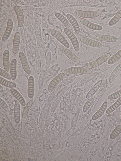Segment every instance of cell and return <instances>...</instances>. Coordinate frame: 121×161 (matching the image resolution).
<instances>
[{
    "instance_id": "6da1fadb",
    "label": "cell",
    "mask_w": 121,
    "mask_h": 161,
    "mask_svg": "<svg viewBox=\"0 0 121 161\" xmlns=\"http://www.w3.org/2000/svg\"><path fill=\"white\" fill-rule=\"evenodd\" d=\"M91 73V71L89 69L80 67H73L65 70L64 73L68 75L77 73L89 74Z\"/></svg>"
},
{
    "instance_id": "7a4b0ae2",
    "label": "cell",
    "mask_w": 121,
    "mask_h": 161,
    "mask_svg": "<svg viewBox=\"0 0 121 161\" xmlns=\"http://www.w3.org/2000/svg\"><path fill=\"white\" fill-rule=\"evenodd\" d=\"M49 33L57 40L66 48H69L70 45L67 40L59 31L53 29H50L48 30Z\"/></svg>"
},
{
    "instance_id": "3957f363",
    "label": "cell",
    "mask_w": 121,
    "mask_h": 161,
    "mask_svg": "<svg viewBox=\"0 0 121 161\" xmlns=\"http://www.w3.org/2000/svg\"><path fill=\"white\" fill-rule=\"evenodd\" d=\"M110 56L111 54L109 53L104 54L96 60L86 63L84 66V67L89 69L97 67L104 62Z\"/></svg>"
},
{
    "instance_id": "277c9868",
    "label": "cell",
    "mask_w": 121,
    "mask_h": 161,
    "mask_svg": "<svg viewBox=\"0 0 121 161\" xmlns=\"http://www.w3.org/2000/svg\"><path fill=\"white\" fill-rule=\"evenodd\" d=\"M101 13V11L99 10L86 11L77 10L75 12V13L77 15L85 18L96 17L100 15Z\"/></svg>"
},
{
    "instance_id": "5b68a950",
    "label": "cell",
    "mask_w": 121,
    "mask_h": 161,
    "mask_svg": "<svg viewBox=\"0 0 121 161\" xmlns=\"http://www.w3.org/2000/svg\"><path fill=\"white\" fill-rule=\"evenodd\" d=\"M64 30L70 40L75 50L78 51L79 50V46L78 41L76 36L72 31L66 28H65Z\"/></svg>"
},
{
    "instance_id": "8992f818",
    "label": "cell",
    "mask_w": 121,
    "mask_h": 161,
    "mask_svg": "<svg viewBox=\"0 0 121 161\" xmlns=\"http://www.w3.org/2000/svg\"><path fill=\"white\" fill-rule=\"evenodd\" d=\"M65 76L64 73H61L55 76L51 81L48 87V90L50 92H52L58 84L63 79Z\"/></svg>"
},
{
    "instance_id": "52a82bcc",
    "label": "cell",
    "mask_w": 121,
    "mask_h": 161,
    "mask_svg": "<svg viewBox=\"0 0 121 161\" xmlns=\"http://www.w3.org/2000/svg\"><path fill=\"white\" fill-rule=\"evenodd\" d=\"M59 49L63 54L72 60L76 62L80 61V60L79 58L64 46H60Z\"/></svg>"
},
{
    "instance_id": "ba28073f",
    "label": "cell",
    "mask_w": 121,
    "mask_h": 161,
    "mask_svg": "<svg viewBox=\"0 0 121 161\" xmlns=\"http://www.w3.org/2000/svg\"><path fill=\"white\" fill-rule=\"evenodd\" d=\"M35 93V80L32 76L28 78L27 84V94L30 98H33Z\"/></svg>"
},
{
    "instance_id": "9c48e42d",
    "label": "cell",
    "mask_w": 121,
    "mask_h": 161,
    "mask_svg": "<svg viewBox=\"0 0 121 161\" xmlns=\"http://www.w3.org/2000/svg\"><path fill=\"white\" fill-rule=\"evenodd\" d=\"M19 55L22 67L25 72L27 75H30L31 73V70L26 56L22 52L19 53Z\"/></svg>"
},
{
    "instance_id": "30bf717a",
    "label": "cell",
    "mask_w": 121,
    "mask_h": 161,
    "mask_svg": "<svg viewBox=\"0 0 121 161\" xmlns=\"http://www.w3.org/2000/svg\"><path fill=\"white\" fill-rule=\"evenodd\" d=\"M80 21L83 25L93 30H100L103 29V27L101 25L92 23L84 18H81Z\"/></svg>"
},
{
    "instance_id": "8fae6325",
    "label": "cell",
    "mask_w": 121,
    "mask_h": 161,
    "mask_svg": "<svg viewBox=\"0 0 121 161\" xmlns=\"http://www.w3.org/2000/svg\"><path fill=\"white\" fill-rule=\"evenodd\" d=\"M80 40L84 43L92 47H100L103 46L102 44L100 42L87 38L81 37Z\"/></svg>"
},
{
    "instance_id": "7c38bea8",
    "label": "cell",
    "mask_w": 121,
    "mask_h": 161,
    "mask_svg": "<svg viewBox=\"0 0 121 161\" xmlns=\"http://www.w3.org/2000/svg\"><path fill=\"white\" fill-rule=\"evenodd\" d=\"M13 26L12 20L9 19L8 21L6 30L3 35L2 40L3 42L6 41L8 39L12 31Z\"/></svg>"
},
{
    "instance_id": "4fadbf2b",
    "label": "cell",
    "mask_w": 121,
    "mask_h": 161,
    "mask_svg": "<svg viewBox=\"0 0 121 161\" xmlns=\"http://www.w3.org/2000/svg\"><path fill=\"white\" fill-rule=\"evenodd\" d=\"M66 16L68 21L72 25L75 33L77 34H79L80 27L76 20L73 16L69 14H67Z\"/></svg>"
},
{
    "instance_id": "5bb4252c",
    "label": "cell",
    "mask_w": 121,
    "mask_h": 161,
    "mask_svg": "<svg viewBox=\"0 0 121 161\" xmlns=\"http://www.w3.org/2000/svg\"><path fill=\"white\" fill-rule=\"evenodd\" d=\"M9 59V51L8 50H6L3 54V61L4 69V70L7 72L9 71L10 68Z\"/></svg>"
},
{
    "instance_id": "9a60e30c",
    "label": "cell",
    "mask_w": 121,
    "mask_h": 161,
    "mask_svg": "<svg viewBox=\"0 0 121 161\" xmlns=\"http://www.w3.org/2000/svg\"><path fill=\"white\" fill-rule=\"evenodd\" d=\"M17 62L16 59L14 58L12 60L10 63V74L11 78L13 80H15L17 77Z\"/></svg>"
},
{
    "instance_id": "2e32d148",
    "label": "cell",
    "mask_w": 121,
    "mask_h": 161,
    "mask_svg": "<svg viewBox=\"0 0 121 161\" xmlns=\"http://www.w3.org/2000/svg\"><path fill=\"white\" fill-rule=\"evenodd\" d=\"M14 9L17 16L18 25L19 27H22L23 25L24 20L23 12L20 7L17 6H15Z\"/></svg>"
},
{
    "instance_id": "e0dca14e",
    "label": "cell",
    "mask_w": 121,
    "mask_h": 161,
    "mask_svg": "<svg viewBox=\"0 0 121 161\" xmlns=\"http://www.w3.org/2000/svg\"><path fill=\"white\" fill-rule=\"evenodd\" d=\"M20 39V34L19 32H17L14 35L13 42V51L15 54L17 53L18 52L19 48Z\"/></svg>"
},
{
    "instance_id": "ac0fdd59",
    "label": "cell",
    "mask_w": 121,
    "mask_h": 161,
    "mask_svg": "<svg viewBox=\"0 0 121 161\" xmlns=\"http://www.w3.org/2000/svg\"><path fill=\"white\" fill-rule=\"evenodd\" d=\"M107 106V102H104L99 110L92 116V119L93 120H95L99 118L104 113Z\"/></svg>"
},
{
    "instance_id": "d6986e66",
    "label": "cell",
    "mask_w": 121,
    "mask_h": 161,
    "mask_svg": "<svg viewBox=\"0 0 121 161\" xmlns=\"http://www.w3.org/2000/svg\"><path fill=\"white\" fill-rule=\"evenodd\" d=\"M100 78L101 81V86L97 93L98 96H100L103 94L106 90L107 85V80L105 75L103 74H101L100 76Z\"/></svg>"
},
{
    "instance_id": "ffe728a7",
    "label": "cell",
    "mask_w": 121,
    "mask_h": 161,
    "mask_svg": "<svg viewBox=\"0 0 121 161\" xmlns=\"http://www.w3.org/2000/svg\"><path fill=\"white\" fill-rule=\"evenodd\" d=\"M55 15L66 28L69 30L72 29L73 27L72 25L65 16L60 13L57 12L55 13Z\"/></svg>"
},
{
    "instance_id": "44dd1931",
    "label": "cell",
    "mask_w": 121,
    "mask_h": 161,
    "mask_svg": "<svg viewBox=\"0 0 121 161\" xmlns=\"http://www.w3.org/2000/svg\"><path fill=\"white\" fill-rule=\"evenodd\" d=\"M10 91L14 97L19 102L22 106H25L26 103L22 95L16 89L13 88H11Z\"/></svg>"
},
{
    "instance_id": "7402d4cb",
    "label": "cell",
    "mask_w": 121,
    "mask_h": 161,
    "mask_svg": "<svg viewBox=\"0 0 121 161\" xmlns=\"http://www.w3.org/2000/svg\"><path fill=\"white\" fill-rule=\"evenodd\" d=\"M14 115L15 122L19 123L20 119V106L19 102L16 100L15 102L14 106Z\"/></svg>"
},
{
    "instance_id": "603a6c76",
    "label": "cell",
    "mask_w": 121,
    "mask_h": 161,
    "mask_svg": "<svg viewBox=\"0 0 121 161\" xmlns=\"http://www.w3.org/2000/svg\"><path fill=\"white\" fill-rule=\"evenodd\" d=\"M96 38L99 40L109 42H116L118 40L117 38L114 36L105 35H97Z\"/></svg>"
},
{
    "instance_id": "cb8c5ba5",
    "label": "cell",
    "mask_w": 121,
    "mask_h": 161,
    "mask_svg": "<svg viewBox=\"0 0 121 161\" xmlns=\"http://www.w3.org/2000/svg\"><path fill=\"white\" fill-rule=\"evenodd\" d=\"M97 96V94H95L89 98L83 107V111L84 112H86L89 110L96 99Z\"/></svg>"
},
{
    "instance_id": "d4e9b609",
    "label": "cell",
    "mask_w": 121,
    "mask_h": 161,
    "mask_svg": "<svg viewBox=\"0 0 121 161\" xmlns=\"http://www.w3.org/2000/svg\"><path fill=\"white\" fill-rule=\"evenodd\" d=\"M121 71V63L116 67L111 73L109 78V82L112 83L116 79Z\"/></svg>"
},
{
    "instance_id": "484cf974",
    "label": "cell",
    "mask_w": 121,
    "mask_h": 161,
    "mask_svg": "<svg viewBox=\"0 0 121 161\" xmlns=\"http://www.w3.org/2000/svg\"><path fill=\"white\" fill-rule=\"evenodd\" d=\"M101 83V80L97 82L87 93L86 97L87 99L89 98L95 94L100 86Z\"/></svg>"
},
{
    "instance_id": "4316f807",
    "label": "cell",
    "mask_w": 121,
    "mask_h": 161,
    "mask_svg": "<svg viewBox=\"0 0 121 161\" xmlns=\"http://www.w3.org/2000/svg\"><path fill=\"white\" fill-rule=\"evenodd\" d=\"M121 105V97L119 98L116 101L110 106L106 110L108 114L112 112Z\"/></svg>"
},
{
    "instance_id": "83f0119b",
    "label": "cell",
    "mask_w": 121,
    "mask_h": 161,
    "mask_svg": "<svg viewBox=\"0 0 121 161\" xmlns=\"http://www.w3.org/2000/svg\"><path fill=\"white\" fill-rule=\"evenodd\" d=\"M121 58V49L114 55L108 60V63L111 65L114 63Z\"/></svg>"
},
{
    "instance_id": "f1b7e54d",
    "label": "cell",
    "mask_w": 121,
    "mask_h": 161,
    "mask_svg": "<svg viewBox=\"0 0 121 161\" xmlns=\"http://www.w3.org/2000/svg\"><path fill=\"white\" fill-rule=\"evenodd\" d=\"M121 132V125L117 126L110 134V138L114 139L117 138Z\"/></svg>"
},
{
    "instance_id": "f546056e",
    "label": "cell",
    "mask_w": 121,
    "mask_h": 161,
    "mask_svg": "<svg viewBox=\"0 0 121 161\" xmlns=\"http://www.w3.org/2000/svg\"><path fill=\"white\" fill-rule=\"evenodd\" d=\"M0 83L3 85L9 88H15L16 86L15 83L7 80L1 76L0 77Z\"/></svg>"
},
{
    "instance_id": "4dcf8cb0",
    "label": "cell",
    "mask_w": 121,
    "mask_h": 161,
    "mask_svg": "<svg viewBox=\"0 0 121 161\" xmlns=\"http://www.w3.org/2000/svg\"><path fill=\"white\" fill-rule=\"evenodd\" d=\"M121 17V10L118 12L110 21L108 23L109 25L111 26L116 24Z\"/></svg>"
},
{
    "instance_id": "1f68e13d",
    "label": "cell",
    "mask_w": 121,
    "mask_h": 161,
    "mask_svg": "<svg viewBox=\"0 0 121 161\" xmlns=\"http://www.w3.org/2000/svg\"><path fill=\"white\" fill-rule=\"evenodd\" d=\"M33 102V100H31L29 101L25 106L23 110L22 114L23 118H25L27 115L29 110L31 107Z\"/></svg>"
},
{
    "instance_id": "d6a6232c",
    "label": "cell",
    "mask_w": 121,
    "mask_h": 161,
    "mask_svg": "<svg viewBox=\"0 0 121 161\" xmlns=\"http://www.w3.org/2000/svg\"><path fill=\"white\" fill-rule=\"evenodd\" d=\"M121 97V89L108 96V98L109 100H112L117 99Z\"/></svg>"
},
{
    "instance_id": "836d02e7",
    "label": "cell",
    "mask_w": 121,
    "mask_h": 161,
    "mask_svg": "<svg viewBox=\"0 0 121 161\" xmlns=\"http://www.w3.org/2000/svg\"><path fill=\"white\" fill-rule=\"evenodd\" d=\"M51 54L50 52H48L47 54L46 60V63L45 70L46 71L50 67L51 64Z\"/></svg>"
},
{
    "instance_id": "e575fe53",
    "label": "cell",
    "mask_w": 121,
    "mask_h": 161,
    "mask_svg": "<svg viewBox=\"0 0 121 161\" xmlns=\"http://www.w3.org/2000/svg\"><path fill=\"white\" fill-rule=\"evenodd\" d=\"M0 75L1 76L8 79H10V75L7 72L2 68H0Z\"/></svg>"
},
{
    "instance_id": "d590c367",
    "label": "cell",
    "mask_w": 121,
    "mask_h": 161,
    "mask_svg": "<svg viewBox=\"0 0 121 161\" xmlns=\"http://www.w3.org/2000/svg\"><path fill=\"white\" fill-rule=\"evenodd\" d=\"M0 106L2 108L6 110L8 109V106L6 103L1 98H0Z\"/></svg>"
},
{
    "instance_id": "8d00e7d4",
    "label": "cell",
    "mask_w": 121,
    "mask_h": 161,
    "mask_svg": "<svg viewBox=\"0 0 121 161\" xmlns=\"http://www.w3.org/2000/svg\"><path fill=\"white\" fill-rule=\"evenodd\" d=\"M3 90V87L1 86L0 85V92H2Z\"/></svg>"
},
{
    "instance_id": "74e56055",
    "label": "cell",
    "mask_w": 121,
    "mask_h": 161,
    "mask_svg": "<svg viewBox=\"0 0 121 161\" xmlns=\"http://www.w3.org/2000/svg\"><path fill=\"white\" fill-rule=\"evenodd\" d=\"M16 1L18 3H20L19 2V1L21 2V0H16Z\"/></svg>"
},
{
    "instance_id": "f35d334b",
    "label": "cell",
    "mask_w": 121,
    "mask_h": 161,
    "mask_svg": "<svg viewBox=\"0 0 121 161\" xmlns=\"http://www.w3.org/2000/svg\"><path fill=\"white\" fill-rule=\"evenodd\" d=\"M120 88L121 89V85L120 86Z\"/></svg>"
}]
</instances>
